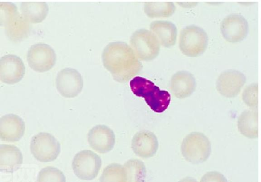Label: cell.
<instances>
[{
  "instance_id": "obj_1",
  "label": "cell",
  "mask_w": 261,
  "mask_h": 182,
  "mask_svg": "<svg viewBox=\"0 0 261 182\" xmlns=\"http://www.w3.org/2000/svg\"><path fill=\"white\" fill-rule=\"evenodd\" d=\"M102 61L117 82L125 83L139 73L142 65L132 48L126 43L108 44L102 53Z\"/></svg>"
},
{
  "instance_id": "obj_2",
  "label": "cell",
  "mask_w": 261,
  "mask_h": 182,
  "mask_svg": "<svg viewBox=\"0 0 261 182\" xmlns=\"http://www.w3.org/2000/svg\"><path fill=\"white\" fill-rule=\"evenodd\" d=\"M130 87L137 96L144 98L148 106L156 113H162L168 107L171 97L169 93L145 78L136 76L130 81Z\"/></svg>"
},
{
  "instance_id": "obj_3",
  "label": "cell",
  "mask_w": 261,
  "mask_h": 182,
  "mask_svg": "<svg viewBox=\"0 0 261 182\" xmlns=\"http://www.w3.org/2000/svg\"><path fill=\"white\" fill-rule=\"evenodd\" d=\"M180 149L182 156L187 161L198 164L208 158L211 153V144L203 133L194 132L185 137Z\"/></svg>"
},
{
  "instance_id": "obj_4",
  "label": "cell",
  "mask_w": 261,
  "mask_h": 182,
  "mask_svg": "<svg viewBox=\"0 0 261 182\" xmlns=\"http://www.w3.org/2000/svg\"><path fill=\"white\" fill-rule=\"evenodd\" d=\"M207 42V35L204 30L197 25H191L181 31L179 46L185 55L195 57L205 51Z\"/></svg>"
},
{
  "instance_id": "obj_5",
  "label": "cell",
  "mask_w": 261,
  "mask_h": 182,
  "mask_svg": "<svg viewBox=\"0 0 261 182\" xmlns=\"http://www.w3.org/2000/svg\"><path fill=\"white\" fill-rule=\"evenodd\" d=\"M30 150L35 159L46 163L54 161L58 158L61 151V146L51 134L40 132L32 137Z\"/></svg>"
},
{
  "instance_id": "obj_6",
  "label": "cell",
  "mask_w": 261,
  "mask_h": 182,
  "mask_svg": "<svg viewBox=\"0 0 261 182\" xmlns=\"http://www.w3.org/2000/svg\"><path fill=\"white\" fill-rule=\"evenodd\" d=\"M130 43L135 54L141 60H152L159 54L160 43L154 34L147 30L135 31L130 37Z\"/></svg>"
},
{
  "instance_id": "obj_7",
  "label": "cell",
  "mask_w": 261,
  "mask_h": 182,
  "mask_svg": "<svg viewBox=\"0 0 261 182\" xmlns=\"http://www.w3.org/2000/svg\"><path fill=\"white\" fill-rule=\"evenodd\" d=\"M101 166L100 157L90 150H83L74 157L72 167L80 179L90 180L97 177Z\"/></svg>"
},
{
  "instance_id": "obj_8",
  "label": "cell",
  "mask_w": 261,
  "mask_h": 182,
  "mask_svg": "<svg viewBox=\"0 0 261 182\" xmlns=\"http://www.w3.org/2000/svg\"><path fill=\"white\" fill-rule=\"evenodd\" d=\"M27 59L31 68L38 72H44L50 69L55 64L56 55L49 45L42 42L31 46Z\"/></svg>"
},
{
  "instance_id": "obj_9",
  "label": "cell",
  "mask_w": 261,
  "mask_h": 182,
  "mask_svg": "<svg viewBox=\"0 0 261 182\" xmlns=\"http://www.w3.org/2000/svg\"><path fill=\"white\" fill-rule=\"evenodd\" d=\"M56 88L64 97L77 96L82 90L83 80L81 74L75 69L66 68L58 72L56 79Z\"/></svg>"
},
{
  "instance_id": "obj_10",
  "label": "cell",
  "mask_w": 261,
  "mask_h": 182,
  "mask_svg": "<svg viewBox=\"0 0 261 182\" xmlns=\"http://www.w3.org/2000/svg\"><path fill=\"white\" fill-rule=\"evenodd\" d=\"M22 59L15 55L8 54L0 58V80L8 84L19 82L25 74Z\"/></svg>"
},
{
  "instance_id": "obj_11",
  "label": "cell",
  "mask_w": 261,
  "mask_h": 182,
  "mask_svg": "<svg viewBox=\"0 0 261 182\" xmlns=\"http://www.w3.org/2000/svg\"><path fill=\"white\" fill-rule=\"evenodd\" d=\"M248 24L241 15L232 14L227 16L222 21L221 31L223 37L229 42H238L247 36Z\"/></svg>"
},
{
  "instance_id": "obj_12",
  "label": "cell",
  "mask_w": 261,
  "mask_h": 182,
  "mask_svg": "<svg viewBox=\"0 0 261 182\" xmlns=\"http://www.w3.org/2000/svg\"><path fill=\"white\" fill-rule=\"evenodd\" d=\"M245 82V76L241 72L228 70L222 72L218 77L216 88L222 95L234 97L239 94Z\"/></svg>"
},
{
  "instance_id": "obj_13",
  "label": "cell",
  "mask_w": 261,
  "mask_h": 182,
  "mask_svg": "<svg viewBox=\"0 0 261 182\" xmlns=\"http://www.w3.org/2000/svg\"><path fill=\"white\" fill-rule=\"evenodd\" d=\"M90 146L100 153L111 151L115 143V135L112 129L105 125H97L92 127L88 134Z\"/></svg>"
},
{
  "instance_id": "obj_14",
  "label": "cell",
  "mask_w": 261,
  "mask_h": 182,
  "mask_svg": "<svg viewBox=\"0 0 261 182\" xmlns=\"http://www.w3.org/2000/svg\"><path fill=\"white\" fill-rule=\"evenodd\" d=\"M25 125L18 115L8 114L0 118V139L3 141L14 142L23 137Z\"/></svg>"
},
{
  "instance_id": "obj_15",
  "label": "cell",
  "mask_w": 261,
  "mask_h": 182,
  "mask_svg": "<svg viewBox=\"0 0 261 182\" xmlns=\"http://www.w3.org/2000/svg\"><path fill=\"white\" fill-rule=\"evenodd\" d=\"M159 147L158 139L155 134L147 130L137 133L132 141V148L134 152L142 158L153 157Z\"/></svg>"
},
{
  "instance_id": "obj_16",
  "label": "cell",
  "mask_w": 261,
  "mask_h": 182,
  "mask_svg": "<svg viewBox=\"0 0 261 182\" xmlns=\"http://www.w3.org/2000/svg\"><path fill=\"white\" fill-rule=\"evenodd\" d=\"M195 88V79L193 75L188 71H178L171 79L170 90L177 98H184L190 96Z\"/></svg>"
},
{
  "instance_id": "obj_17",
  "label": "cell",
  "mask_w": 261,
  "mask_h": 182,
  "mask_svg": "<svg viewBox=\"0 0 261 182\" xmlns=\"http://www.w3.org/2000/svg\"><path fill=\"white\" fill-rule=\"evenodd\" d=\"M23 162L21 151L11 144H0V171L12 173L17 170Z\"/></svg>"
},
{
  "instance_id": "obj_18",
  "label": "cell",
  "mask_w": 261,
  "mask_h": 182,
  "mask_svg": "<svg viewBox=\"0 0 261 182\" xmlns=\"http://www.w3.org/2000/svg\"><path fill=\"white\" fill-rule=\"evenodd\" d=\"M5 31L11 41L19 42L28 37L31 31L30 22L18 12L6 24Z\"/></svg>"
},
{
  "instance_id": "obj_19",
  "label": "cell",
  "mask_w": 261,
  "mask_h": 182,
  "mask_svg": "<svg viewBox=\"0 0 261 182\" xmlns=\"http://www.w3.org/2000/svg\"><path fill=\"white\" fill-rule=\"evenodd\" d=\"M150 29L162 46L169 47L175 44L177 29L172 22L165 20L154 21L150 23Z\"/></svg>"
},
{
  "instance_id": "obj_20",
  "label": "cell",
  "mask_w": 261,
  "mask_h": 182,
  "mask_svg": "<svg viewBox=\"0 0 261 182\" xmlns=\"http://www.w3.org/2000/svg\"><path fill=\"white\" fill-rule=\"evenodd\" d=\"M23 16L31 23H39L43 21L48 12V6L45 2L24 1L20 4Z\"/></svg>"
},
{
  "instance_id": "obj_21",
  "label": "cell",
  "mask_w": 261,
  "mask_h": 182,
  "mask_svg": "<svg viewBox=\"0 0 261 182\" xmlns=\"http://www.w3.org/2000/svg\"><path fill=\"white\" fill-rule=\"evenodd\" d=\"M238 127L239 132L248 138L258 137V113L256 110L244 111L239 117Z\"/></svg>"
},
{
  "instance_id": "obj_22",
  "label": "cell",
  "mask_w": 261,
  "mask_h": 182,
  "mask_svg": "<svg viewBox=\"0 0 261 182\" xmlns=\"http://www.w3.org/2000/svg\"><path fill=\"white\" fill-rule=\"evenodd\" d=\"M123 167L126 173V182H145L146 170L142 161L136 159H130L125 163Z\"/></svg>"
},
{
  "instance_id": "obj_23",
  "label": "cell",
  "mask_w": 261,
  "mask_h": 182,
  "mask_svg": "<svg viewBox=\"0 0 261 182\" xmlns=\"http://www.w3.org/2000/svg\"><path fill=\"white\" fill-rule=\"evenodd\" d=\"M175 10V7L172 2H147L144 5V12L150 18L168 17Z\"/></svg>"
},
{
  "instance_id": "obj_24",
  "label": "cell",
  "mask_w": 261,
  "mask_h": 182,
  "mask_svg": "<svg viewBox=\"0 0 261 182\" xmlns=\"http://www.w3.org/2000/svg\"><path fill=\"white\" fill-rule=\"evenodd\" d=\"M100 182H126V173L123 165L112 163L103 170Z\"/></svg>"
},
{
  "instance_id": "obj_25",
  "label": "cell",
  "mask_w": 261,
  "mask_h": 182,
  "mask_svg": "<svg viewBox=\"0 0 261 182\" xmlns=\"http://www.w3.org/2000/svg\"><path fill=\"white\" fill-rule=\"evenodd\" d=\"M37 182H66L63 172L59 169L48 166L39 172Z\"/></svg>"
},
{
  "instance_id": "obj_26",
  "label": "cell",
  "mask_w": 261,
  "mask_h": 182,
  "mask_svg": "<svg viewBox=\"0 0 261 182\" xmlns=\"http://www.w3.org/2000/svg\"><path fill=\"white\" fill-rule=\"evenodd\" d=\"M17 12V7L15 4L0 2V25L5 26Z\"/></svg>"
},
{
  "instance_id": "obj_27",
  "label": "cell",
  "mask_w": 261,
  "mask_h": 182,
  "mask_svg": "<svg viewBox=\"0 0 261 182\" xmlns=\"http://www.w3.org/2000/svg\"><path fill=\"white\" fill-rule=\"evenodd\" d=\"M257 84H252L246 88L242 94L243 101L250 107H255L258 103Z\"/></svg>"
},
{
  "instance_id": "obj_28",
  "label": "cell",
  "mask_w": 261,
  "mask_h": 182,
  "mask_svg": "<svg viewBox=\"0 0 261 182\" xmlns=\"http://www.w3.org/2000/svg\"><path fill=\"white\" fill-rule=\"evenodd\" d=\"M200 182H228L225 177L217 171H209L201 177Z\"/></svg>"
},
{
  "instance_id": "obj_29",
  "label": "cell",
  "mask_w": 261,
  "mask_h": 182,
  "mask_svg": "<svg viewBox=\"0 0 261 182\" xmlns=\"http://www.w3.org/2000/svg\"><path fill=\"white\" fill-rule=\"evenodd\" d=\"M178 182H198V181L193 177H185V178L181 179Z\"/></svg>"
}]
</instances>
